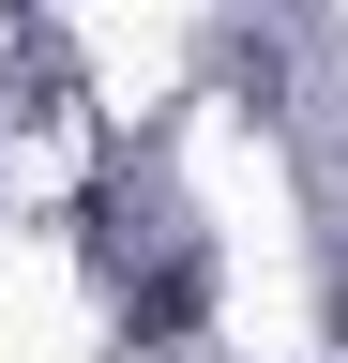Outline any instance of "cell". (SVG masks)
Segmentation results:
<instances>
[{"instance_id":"6da1fadb","label":"cell","mask_w":348,"mask_h":363,"mask_svg":"<svg viewBox=\"0 0 348 363\" xmlns=\"http://www.w3.org/2000/svg\"><path fill=\"white\" fill-rule=\"evenodd\" d=\"M333 333H348V272H333Z\"/></svg>"}]
</instances>
